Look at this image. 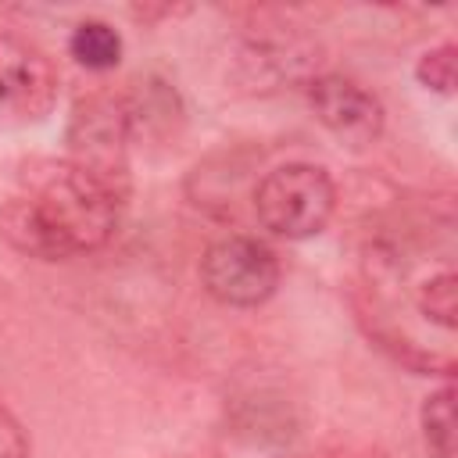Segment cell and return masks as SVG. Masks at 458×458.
I'll list each match as a JSON object with an SVG mask.
<instances>
[{
    "label": "cell",
    "instance_id": "obj_4",
    "mask_svg": "<svg viewBox=\"0 0 458 458\" xmlns=\"http://www.w3.org/2000/svg\"><path fill=\"white\" fill-rule=\"evenodd\" d=\"M200 283L225 308H258L279 286V258L254 236H222L200 258Z\"/></svg>",
    "mask_w": 458,
    "mask_h": 458
},
{
    "label": "cell",
    "instance_id": "obj_10",
    "mask_svg": "<svg viewBox=\"0 0 458 458\" xmlns=\"http://www.w3.org/2000/svg\"><path fill=\"white\" fill-rule=\"evenodd\" d=\"M458 50L454 43H440L433 50H426L415 64V79L426 86V89H437V93H454V75H458Z\"/></svg>",
    "mask_w": 458,
    "mask_h": 458
},
{
    "label": "cell",
    "instance_id": "obj_3",
    "mask_svg": "<svg viewBox=\"0 0 458 458\" xmlns=\"http://www.w3.org/2000/svg\"><path fill=\"white\" fill-rule=\"evenodd\" d=\"M129 129H132V107L122 104L111 93H89L75 104L72 125H68V150L72 165L86 168L89 175L104 179L125 197L129 179Z\"/></svg>",
    "mask_w": 458,
    "mask_h": 458
},
{
    "label": "cell",
    "instance_id": "obj_6",
    "mask_svg": "<svg viewBox=\"0 0 458 458\" xmlns=\"http://www.w3.org/2000/svg\"><path fill=\"white\" fill-rule=\"evenodd\" d=\"M315 118L347 147H369L383 132V104L372 89L347 75H315L308 82Z\"/></svg>",
    "mask_w": 458,
    "mask_h": 458
},
{
    "label": "cell",
    "instance_id": "obj_5",
    "mask_svg": "<svg viewBox=\"0 0 458 458\" xmlns=\"http://www.w3.org/2000/svg\"><path fill=\"white\" fill-rule=\"evenodd\" d=\"M54 97L57 72L50 57L21 36H0V114L32 122L54 107Z\"/></svg>",
    "mask_w": 458,
    "mask_h": 458
},
{
    "label": "cell",
    "instance_id": "obj_9",
    "mask_svg": "<svg viewBox=\"0 0 458 458\" xmlns=\"http://www.w3.org/2000/svg\"><path fill=\"white\" fill-rule=\"evenodd\" d=\"M419 426H422L426 458H454V390H451V383H444L437 394H429L422 401Z\"/></svg>",
    "mask_w": 458,
    "mask_h": 458
},
{
    "label": "cell",
    "instance_id": "obj_7",
    "mask_svg": "<svg viewBox=\"0 0 458 458\" xmlns=\"http://www.w3.org/2000/svg\"><path fill=\"white\" fill-rule=\"evenodd\" d=\"M404 297L415 308V315H422L437 329H444V333L454 329V322H458V276H454L451 261H444L437 272H419L404 286Z\"/></svg>",
    "mask_w": 458,
    "mask_h": 458
},
{
    "label": "cell",
    "instance_id": "obj_8",
    "mask_svg": "<svg viewBox=\"0 0 458 458\" xmlns=\"http://www.w3.org/2000/svg\"><path fill=\"white\" fill-rule=\"evenodd\" d=\"M68 54L89 68V72H111L118 61H122V36L100 21V18H86L72 29L68 36Z\"/></svg>",
    "mask_w": 458,
    "mask_h": 458
},
{
    "label": "cell",
    "instance_id": "obj_11",
    "mask_svg": "<svg viewBox=\"0 0 458 458\" xmlns=\"http://www.w3.org/2000/svg\"><path fill=\"white\" fill-rule=\"evenodd\" d=\"M0 458H29V444L14 415L0 404Z\"/></svg>",
    "mask_w": 458,
    "mask_h": 458
},
{
    "label": "cell",
    "instance_id": "obj_2",
    "mask_svg": "<svg viewBox=\"0 0 458 458\" xmlns=\"http://www.w3.org/2000/svg\"><path fill=\"white\" fill-rule=\"evenodd\" d=\"M336 208V186L326 168L308 161H290L272 168L254 190L258 222L283 240L318 236Z\"/></svg>",
    "mask_w": 458,
    "mask_h": 458
},
{
    "label": "cell",
    "instance_id": "obj_1",
    "mask_svg": "<svg viewBox=\"0 0 458 458\" xmlns=\"http://www.w3.org/2000/svg\"><path fill=\"white\" fill-rule=\"evenodd\" d=\"M122 215V193L72 161L29 165L0 200V236L39 261L104 247Z\"/></svg>",
    "mask_w": 458,
    "mask_h": 458
}]
</instances>
